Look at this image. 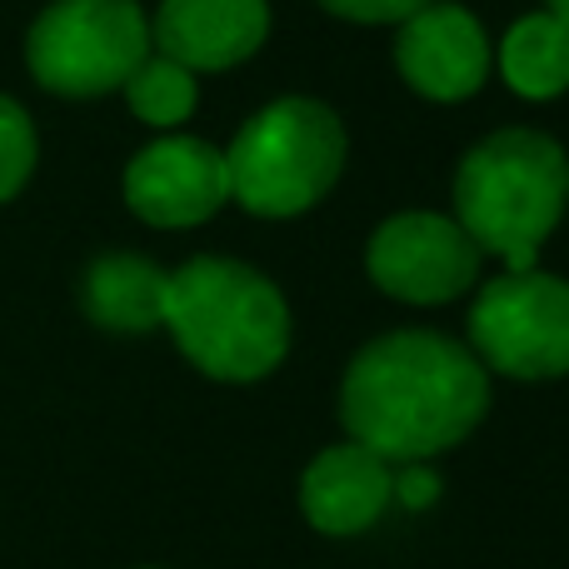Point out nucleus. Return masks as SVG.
I'll list each match as a JSON object with an SVG mask.
<instances>
[{
    "instance_id": "f257e3e1",
    "label": "nucleus",
    "mask_w": 569,
    "mask_h": 569,
    "mask_svg": "<svg viewBox=\"0 0 569 569\" xmlns=\"http://www.w3.org/2000/svg\"><path fill=\"white\" fill-rule=\"evenodd\" d=\"M490 410V370L440 330L370 340L340 380V420L355 445L415 465L460 445Z\"/></svg>"
},
{
    "instance_id": "f03ea898",
    "label": "nucleus",
    "mask_w": 569,
    "mask_h": 569,
    "mask_svg": "<svg viewBox=\"0 0 569 569\" xmlns=\"http://www.w3.org/2000/svg\"><path fill=\"white\" fill-rule=\"evenodd\" d=\"M166 325L200 375L250 385L290 355V305L246 260L196 256L166 276Z\"/></svg>"
},
{
    "instance_id": "7ed1b4c3",
    "label": "nucleus",
    "mask_w": 569,
    "mask_h": 569,
    "mask_svg": "<svg viewBox=\"0 0 569 569\" xmlns=\"http://www.w3.org/2000/svg\"><path fill=\"white\" fill-rule=\"evenodd\" d=\"M569 206V156L540 130H495L455 170V226L500 256L505 270H535L540 246Z\"/></svg>"
},
{
    "instance_id": "20e7f679",
    "label": "nucleus",
    "mask_w": 569,
    "mask_h": 569,
    "mask_svg": "<svg viewBox=\"0 0 569 569\" xmlns=\"http://www.w3.org/2000/svg\"><path fill=\"white\" fill-rule=\"evenodd\" d=\"M345 156H350V140L325 100H270L236 130L226 150L230 200L260 220L305 216L335 190Z\"/></svg>"
},
{
    "instance_id": "39448f33",
    "label": "nucleus",
    "mask_w": 569,
    "mask_h": 569,
    "mask_svg": "<svg viewBox=\"0 0 569 569\" xmlns=\"http://www.w3.org/2000/svg\"><path fill=\"white\" fill-rule=\"evenodd\" d=\"M150 56V20L136 0H56L26 36V66L50 96L90 100L120 90Z\"/></svg>"
},
{
    "instance_id": "423d86ee",
    "label": "nucleus",
    "mask_w": 569,
    "mask_h": 569,
    "mask_svg": "<svg viewBox=\"0 0 569 569\" xmlns=\"http://www.w3.org/2000/svg\"><path fill=\"white\" fill-rule=\"evenodd\" d=\"M470 345L485 370L510 380L569 375V280L535 270H505L470 305Z\"/></svg>"
},
{
    "instance_id": "0eeeda50",
    "label": "nucleus",
    "mask_w": 569,
    "mask_h": 569,
    "mask_svg": "<svg viewBox=\"0 0 569 569\" xmlns=\"http://www.w3.org/2000/svg\"><path fill=\"white\" fill-rule=\"evenodd\" d=\"M480 246L435 210H405L375 226L365 270L385 295L405 305H450L480 280Z\"/></svg>"
},
{
    "instance_id": "6e6552de",
    "label": "nucleus",
    "mask_w": 569,
    "mask_h": 569,
    "mask_svg": "<svg viewBox=\"0 0 569 569\" xmlns=\"http://www.w3.org/2000/svg\"><path fill=\"white\" fill-rule=\"evenodd\" d=\"M230 200L226 150L196 136H166L126 166V206L156 230H190Z\"/></svg>"
},
{
    "instance_id": "1a4fd4ad",
    "label": "nucleus",
    "mask_w": 569,
    "mask_h": 569,
    "mask_svg": "<svg viewBox=\"0 0 569 569\" xmlns=\"http://www.w3.org/2000/svg\"><path fill=\"white\" fill-rule=\"evenodd\" d=\"M395 66L415 96L435 100V106H455L490 80V36L465 6L430 0L410 20H400Z\"/></svg>"
},
{
    "instance_id": "9d476101",
    "label": "nucleus",
    "mask_w": 569,
    "mask_h": 569,
    "mask_svg": "<svg viewBox=\"0 0 569 569\" xmlns=\"http://www.w3.org/2000/svg\"><path fill=\"white\" fill-rule=\"evenodd\" d=\"M270 0H160L150 20V50L176 66L236 70L266 46Z\"/></svg>"
},
{
    "instance_id": "9b49d317",
    "label": "nucleus",
    "mask_w": 569,
    "mask_h": 569,
    "mask_svg": "<svg viewBox=\"0 0 569 569\" xmlns=\"http://www.w3.org/2000/svg\"><path fill=\"white\" fill-rule=\"evenodd\" d=\"M395 465L345 440L330 445L300 475V510L320 535H360L390 510Z\"/></svg>"
},
{
    "instance_id": "f8f14e48",
    "label": "nucleus",
    "mask_w": 569,
    "mask_h": 569,
    "mask_svg": "<svg viewBox=\"0 0 569 569\" xmlns=\"http://www.w3.org/2000/svg\"><path fill=\"white\" fill-rule=\"evenodd\" d=\"M166 276L156 260L116 250V256L90 260L86 280H80V305L100 330L116 335H140L156 330L166 320Z\"/></svg>"
},
{
    "instance_id": "ddd939ff",
    "label": "nucleus",
    "mask_w": 569,
    "mask_h": 569,
    "mask_svg": "<svg viewBox=\"0 0 569 569\" xmlns=\"http://www.w3.org/2000/svg\"><path fill=\"white\" fill-rule=\"evenodd\" d=\"M500 76L515 96L555 100L569 90V20L535 10L520 16L500 40Z\"/></svg>"
},
{
    "instance_id": "4468645a",
    "label": "nucleus",
    "mask_w": 569,
    "mask_h": 569,
    "mask_svg": "<svg viewBox=\"0 0 569 569\" xmlns=\"http://www.w3.org/2000/svg\"><path fill=\"white\" fill-rule=\"evenodd\" d=\"M126 100H130V116L146 120V126L156 130H176L186 126L190 116H196V76H190L186 66H176V60L166 56H146L140 60V70L126 80Z\"/></svg>"
},
{
    "instance_id": "2eb2a0df",
    "label": "nucleus",
    "mask_w": 569,
    "mask_h": 569,
    "mask_svg": "<svg viewBox=\"0 0 569 569\" xmlns=\"http://www.w3.org/2000/svg\"><path fill=\"white\" fill-rule=\"evenodd\" d=\"M36 156H40V140H36V126H30L26 106L0 96V206L26 190L30 170H36Z\"/></svg>"
},
{
    "instance_id": "dca6fc26",
    "label": "nucleus",
    "mask_w": 569,
    "mask_h": 569,
    "mask_svg": "<svg viewBox=\"0 0 569 569\" xmlns=\"http://www.w3.org/2000/svg\"><path fill=\"white\" fill-rule=\"evenodd\" d=\"M315 6L340 20H355V26H400V20H410L430 0H315Z\"/></svg>"
},
{
    "instance_id": "f3484780",
    "label": "nucleus",
    "mask_w": 569,
    "mask_h": 569,
    "mask_svg": "<svg viewBox=\"0 0 569 569\" xmlns=\"http://www.w3.org/2000/svg\"><path fill=\"white\" fill-rule=\"evenodd\" d=\"M435 500H440V475L430 470V460L395 465V480H390V505H405V510H430Z\"/></svg>"
},
{
    "instance_id": "a211bd4d",
    "label": "nucleus",
    "mask_w": 569,
    "mask_h": 569,
    "mask_svg": "<svg viewBox=\"0 0 569 569\" xmlns=\"http://www.w3.org/2000/svg\"><path fill=\"white\" fill-rule=\"evenodd\" d=\"M545 10H550V16H560V20H569V0H545Z\"/></svg>"
}]
</instances>
